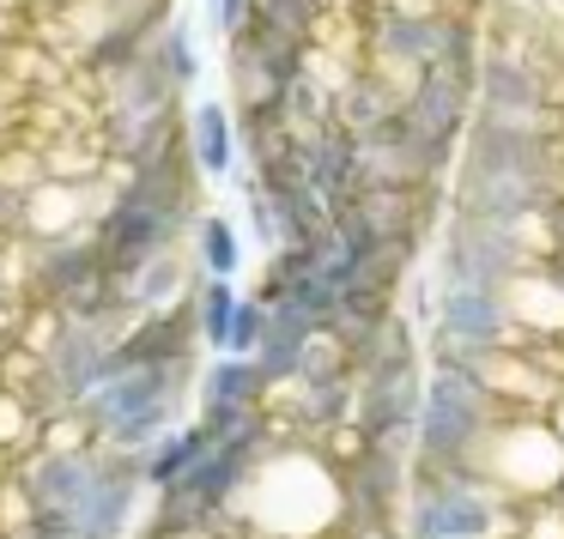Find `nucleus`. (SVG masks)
<instances>
[{
    "instance_id": "obj_28",
    "label": "nucleus",
    "mask_w": 564,
    "mask_h": 539,
    "mask_svg": "<svg viewBox=\"0 0 564 539\" xmlns=\"http://www.w3.org/2000/svg\"><path fill=\"white\" fill-rule=\"evenodd\" d=\"M334 539H406L401 527H365V534H334Z\"/></svg>"
},
{
    "instance_id": "obj_34",
    "label": "nucleus",
    "mask_w": 564,
    "mask_h": 539,
    "mask_svg": "<svg viewBox=\"0 0 564 539\" xmlns=\"http://www.w3.org/2000/svg\"><path fill=\"white\" fill-rule=\"evenodd\" d=\"M31 539H37V534H31Z\"/></svg>"
},
{
    "instance_id": "obj_14",
    "label": "nucleus",
    "mask_w": 564,
    "mask_h": 539,
    "mask_svg": "<svg viewBox=\"0 0 564 539\" xmlns=\"http://www.w3.org/2000/svg\"><path fill=\"white\" fill-rule=\"evenodd\" d=\"M104 200H110V176L79 183V176H43L19 207V243H62V237L98 231Z\"/></svg>"
},
{
    "instance_id": "obj_20",
    "label": "nucleus",
    "mask_w": 564,
    "mask_h": 539,
    "mask_svg": "<svg viewBox=\"0 0 564 539\" xmlns=\"http://www.w3.org/2000/svg\"><path fill=\"white\" fill-rule=\"evenodd\" d=\"M43 430H50V413L37 406V394L0 382V461L13 466V461H25V454H37Z\"/></svg>"
},
{
    "instance_id": "obj_13",
    "label": "nucleus",
    "mask_w": 564,
    "mask_h": 539,
    "mask_svg": "<svg viewBox=\"0 0 564 539\" xmlns=\"http://www.w3.org/2000/svg\"><path fill=\"white\" fill-rule=\"evenodd\" d=\"M316 67V50L292 37L249 25L225 37V79H231V110H256V103H280L297 79Z\"/></svg>"
},
{
    "instance_id": "obj_23",
    "label": "nucleus",
    "mask_w": 564,
    "mask_h": 539,
    "mask_svg": "<svg viewBox=\"0 0 564 539\" xmlns=\"http://www.w3.org/2000/svg\"><path fill=\"white\" fill-rule=\"evenodd\" d=\"M243 297L249 292H237V279H200L195 285V328H200V345H207V352H225V345H231Z\"/></svg>"
},
{
    "instance_id": "obj_33",
    "label": "nucleus",
    "mask_w": 564,
    "mask_h": 539,
    "mask_svg": "<svg viewBox=\"0 0 564 539\" xmlns=\"http://www.w3.org/2000/svg\"><path fill=\"white\" fill-rule=\"evenodd\" d=\"M0 364H7V352H0Z\"/></svg>"
},
{
    "instance_id": "obj_15",
    "label": "nucleus",
    "mask_w": 564,
    "mask_h": 539,
    "mask_svg": "<svg viewBox=\"0 0 564 539\" xmlns=\"http://www.w3.org/2000/svg\"><path fill=\"white\" fill-rule=\"evenodd\" d=\"M401 122L413 128L425 146L437 152H462L467 128H474V74H455V67H431L406 86L401 98Z\"/></svg>"
},
{
    "instance_id": "obj_4",
    "label": "nucleus",
    "mask_w": 564,
    "mask_h": 539,
    "mask_svg": "<svg viewBox=\"0 0 564 539\" xmlns=\"http://www.w3.org/2000/svg\"><path fill=\"white\" fill-rule=\"evenodd\" d=\"M510 418H516V406H503L498 394H491V382L479 364L431 358L425 413H419V466H462V473H479L491 437H498Z\"/></svg>"
},
{
    "instance_id": "obj_8",
    "label": "nucleus",
    "mask_w": 564,
    "mask_h": 539,
    "mask_svg": "<svg viewBox=\"0 0 564 539\" xmlns=\"http://www.w3.org/2000/svg\"><path fill=\"white\" fill-rule=\"evenodd\" d=\"M474 116L558 140V103H552L546 62L516 50V43H486V62H479V79H474Z\"/></svg>"
},
{
    "instance_id": "obj_10",
    "label": "nucleus",
    "mask_w": 564,
    "mask_h": 539,
    "mask_svg": "<svg viewBox=\"0 0 564 539\" xmlns=\"http://www.w3.org/2000/svg\"><path fill=\"white\" fill-rule=\"evenodd\" d=\"M486 479H498L516 503L540 509V503H558L564 491V437L546 413H516L510 425L491 437L486 449Z\"/></svg>"
},
{
    "instance_id": "obj_26",
    "label": "nucleus",
    "mask_w": 564,
    "mask_h": 539,
    "mask_svg": "<svg viewBox=\"0 0 564 539\" xmlns=\"http://www.w3.org/2000/svg\"><path fill=\"white\" fill-rule=\"evenodd\" d=\"M261 333H268V304H261V297H243V309H237V328H231V345H225V352L256 358Z\"/></svg>"
},
{
    "instance_id": "obj_22",
    "label": "nucleus",
    "mask_w": 564,
    "mask_h": 539,
    "mask_svg": "<svg viewBox=\"0 0 564 539\" xmlns=\"http://www.w3.org/2000/svg\"><path fill=\"white\" fill-rule=\"evenodd\" d=\"M188 255H195L200 279H237V267H243V237H237V224L225 212H200L195 231H188Z\"/></svg>"
},
{
    "instance_id": "obj_24",
    "label": "nucleus",
    "mask_w": 564,
    "mask_h": 539,
    "mask_svg": "<svg viewBox=\"0 0 564 539\" xmlns=\"http://www.w3.org/2000/svg\"><path fill=\"white\" fill-rule=\"evenodd\" d=\"M152 62H159V74L171 79L176 91H188L200 79V50H195V31H188V19H171V25L159 31V43H152Z\"/></svg>"
},
{
    "instance_id": "obj_18",
    "label": "nucleus",
    "mask_w": 564,
    "mask_h": 539,
    "mask_svg": "<svg viewBox=\"0 0 564 539\" xmlns=\"http://www.w3.org/2000/svg\"><path fill=\"white\" fill-rule=\"evenodd\" d=\"M195 285H200L195 255H188V249H171V255L147 261V267L122 285V304H128V316L140 321V316H159V309L188 304V297H195Z\"/></svg>"
},
{
    "instance_id": "obj_12",
    "label": "nucleus",
    "mask_w": 564,
    "mask_h": 539,
    "mask_svg": "<svg viewBox=\"0 0 564 539\" xmlns=\"http://www.w3.org/2000/svg\"><path fill=\"white\" fill-rule=\"evenodd\" d=\"M419 449L401 442H358V454L340 466L346 479V527L340 534H365V527H401V509L413 497Z\"/></svg>"
},
{
    "instance_id": "obj_30",
    "label": "nucleus",
    "mask_w": 564,
    "mask_h": 539,
    "mask_svg": "<svg viewBox=\"0 0 564 539\" xmlns=\"http://www.w3.org/2000/svg\"><path fill=\"white\" fill-rule=\"evenodd\" d=\"M0 292H7V237H0Z\"/></svg>"
},
{
    "instance_id": "obj_2",
    "label": "nucleus",
    "mask_w": 564,
    "mask_h": 539,
    "mask_svg": "<svg viewBox=\"0 0 564 539\" xmlns=\"http://www.w3.org/2000/svg\"><path fill=\"white\" fill-rule=\"evenodd\" d=\"M346 527V479L322 442L273 437L256 479L237 497L225 539H334Z\"/></svg>"
},
{
    "instance_id": "obj_9",
    "label": "nucleus",
    "mask_w": 564,
    "mask_h": 539,
    "mask_svg": "<svg viewBox=\"0 0 564 539\" xmlns=\"http://www.w3.org/2000/svg\"><path fill=\"white\" fill-rule=\"evenodd\" d=\"M522 345L510 292H486V285H437V321H431V358L449 364H486V358Z\"/></svg>"
},
{
    "instance_id": "obj_19",
    "label": "nucleus",
    "mask_w": 564,
    "mask_h": 539,
    "mask_svg": "<svg viewBox=\"0 0 564 539\" xmlns=\"http://www.w3.org/2000/svg\"><path fill=\"white\" fill-rule=\"evenodd\" d=\"M316 333L322 328L310 316H297V309H268V333H261V345H256V364H261V376L273 382V394L304 376V358H310V345H316Z\"/></svg>"
},
{
    "instance_id": "obj_11",
    "label": "nucleus",
    "mask_w": 564,
    "mask_h": 539,
    "mask_svg": "<svg viewBox=\"0 0 564 539\" xmlns=\"http://www.w3.org/2000/svg\"><path fill=\"white\" fill-rule=\"evenodd\" d=\"M425 382H431V364H419V352L389 358V364H377V370H358L352 430L365 442H401V449H419Z\"/></svg>"
},
{
    "instance_id": "obj_6",
    "label": "nucleus",
    "mask_w": 564,
    "mask_h": 539,
    "mask_svg": "<svg viewBox=\"0 0 564 539\" xmlns=\"http://www.w3.org/2000/svg\"><path fill=\"white\" fill-rule=\"evenodd\" d=\"M19 279H25L31 304L55 309V316H110L128 309L116 292V273L104 261L98 231L62 237V243H19Z\"/></svg>"
},
{
    "instance_id": "obj_5",
    "label": "nucleus",
    "mask_w": 564,
    "mask_h": 539,
    "mask_svg": "<svg viewBox=\"0 0 564 539\" xmlns=\"http://www.w3.org/2000/svg\"><path fill=\"white\" fill-rule=\"evenodd\" d=\"M528 503H516L498 479L462 473V466H419L413 497L401 509L406 539H522Z\"/></svg>"
},
{
    "instance_id": "obj_32",
    "label": "nucleus",
    "mask_w": 564,
    "mask_h": 539,
    "mask_svg": "<svg viewBox=\"0 0 564 539\" xmlns=\"http://www.w3.org/2000/svg\"><path fill=\"white\" fill-rule=\"evenodd\" d=\"M0 485H7V461H0Z\"/></svg>"
},
{
    "instance_id": "obj_21",
    "label": "nucleus",
    "mask_w": 564,
    "mask_h": 539,
    "mask_svg": "<svg viewBox=\"0 0 564 539\" xmlns=\"http://www.w3.org/2000/svg\"><path fill=\"white\" fill-rule=\"evenodd\" d=\"M207 454H213V430L200 425V418H188V425H176L171 437L147 454V485L152 491H171L176 479H188Z\"/></svg>"
},
{
    "instance_id": "obj_3",
    "label": "nucleus",
    "mask_w": 564,
    "mask_h": 539,
    "mask_svg": "<svg viewBox=\"0 0 564 539\" xmlns=\"http://www.w3.org/2000/svg\"><path fill=\"white\" fill-rule=\"evenodd\" d=\"M200 388V352L188 358H147V364H116L104 388L91 394L79 413L91 418L104 449L140 454L147 461L176 425H188V400Z\"/></svg>"
},
{
    "instance_id": "obj_7",
    "label": "nucleus",
    "mask_w": 564,
    "mask_h": 539,
    "mask_svg": "<svg viewBox=\"0 0 564 539\" xmlns=\"http://www.w3.org/2000/svg\"><path fill=\"white\" fill-rule=\"evenodd\" d=\"M534 261H540L534 219L528 224H498V219H474V212H449L443 243H437V285L510 292Z\"/></svg>"
},
{
    "instance_id": "obj_1",
    "label": "nucleus",
    "mask_w": 564,
    "mask_h": 539,
    "mask_svg": "<svg viewBox=\"0 0 564 539\" xmlns=\"http://www.w3.org/2000/svg\"><path fill=\"white\" fill-rule=\"evenodd\" d=\"M564 195V146L534 128L479 122L462 140V164L449 176V207L498 224H528Z\"/></svg>"
},
{
    "instance_id": "obj_25",
    "label": "nucleus",
    "mask_w": 564,
    "mask_h": 539,
    "mask_svg": "<svg viewBox=\"0 0 564 539\" xmlns=\"http://www.w3.org/2000/svg\"><path fill=\"white\" fill-rule=\"evenodd\" d=\"M110 13H116V25L140 31V37H159V31L176 19L171 0H110Z\"/></svg>"
},
{
    "instance_id": "obj_17",
    "label": "nucleus",
    "mask_w": 564,
    "mask_h": 539,
    "mask_svg": "<svg viewBox=\"0 0 564 539\" xmlns=\"http://www.w3.org/2000/svg\"><path fill=\"white\" fill-rule=\"evenodd\" d=\"M401 98H406V91L394 86L389 74H377V67H365V62H358V74L346 79V86H340V98H334V122H340L352 140L382 134V128H394V122H401Z\"/></svg>"
},
{
    "instance_id": "obj_16",
    "label": "nucleus",
    "mask_w": 564,
    "mask_h": 539,
    "mask_svg": "<svg viewBox=\"0 0 564 539\" xmlns=\"http://www.w3.org/2000/svg\"><path fill=\"white\" fill-rule=\"evenodd\" d=\"M183 140H188V158L200 164V176L207 183H219V176L237 170V152H243V134H237V110L231 98H200L188 103V122H183Z\"/></svg>"
},
{
    "instance_id": "obj_31",
    "label": "nucleus",
    "mask_w": 564,
    "mask_h": 539,
    "mask_svg": "<svg viewBox=\"0 0 564 539\" xmlns=\"http://www.w3.org/2000/svg\"><path fill=\"white\" fill-rule=\"evenodd\" d=\"M552 509H558V515H564V491H558V503H552Z\"/></svg>"
},
{
    "instance_id": "obj_29",
    "label": "nucleus",
    "mask_w": 564,
    "mask_h": 539,
    "mask_svg": "<svg viewBox=\"0 0 564 539\" xmlns=\"http://www.w3.org/2000/svg\"><path fill=\"white\" fill-rule=\"evenodd\" d=\"M546 418H552V425H558V437H564V394H558V400H552V413H546Z\"/></svg>"
},
{
    "instance_id": "obj_27",
    "label": "nucleus",
    "mask_w": 564,
    "mask_h": 539,
    "mask_svg": "<svg viewBox=\"0 0 564 539\" xmlns=\"http://www.w3.org/2000/svg\"><path fill=\"white\" fill-rule=\"evenodd\" d=\"M207 13H213V25H219L225 37H237V31H249V13H256V0H213Z\"/></svg>"
}]
</instances>
